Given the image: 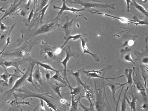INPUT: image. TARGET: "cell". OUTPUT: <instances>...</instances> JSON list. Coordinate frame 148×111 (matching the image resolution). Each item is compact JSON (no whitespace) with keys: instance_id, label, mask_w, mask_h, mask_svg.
I'll use <instances>...</instances> for the list:
<instances>
[{"instance_id":"obj_45","label":"cell","mask_w":148,"mask_h":111,"mask_svg":"<svg viewBox=\"0 0 148 111\" xmlns=\"http://www.w3.org/2000/svg\"><path fill=\"white\" fill-rule=\"evenodd\" d=\"M32 0H28L27 3L26 5H25V7L27 10H28L29 9V6Z\"/></svg>"},{"instance_id":"obj_40","label":"cell","mask_w":148,"mask_h":111,"mask_svg":"<svg viewBox=\"0 0 148 111\" xmlns=\"http://www.w3.org/2000/svg\"><path fill=\"white\" fill-rule=\"evenodd\" d=\"M127 4V11L129 12L130 11V3H131L132 5V3L131 0H125Z\"/></svg>"},{"instance_id":"obj_31","label":"cell","mask_w":148,"mask_h":111,"mask_svg":"<svg viewBox=\"0 0 148 111\" xmlns=\"http://www.w3.org/2000/svg\"><path fill=\"white\" fill-rule=\"evenodd\" d=\"M132 5L135 6L140 12L144 14L147 17H148V12L143 6L137 3L135 0H132Z\"/></svg>"},{"instance_id":"obj_13","label":"cell","mask_w":148,"mask_h":111,"mask_svg":"<svg viewBox=\"0 0 148 111\" xmlns=\"http://www.w3.org/2000/svg\"><path fill=\"white\" fill-rule=\"evenodd\" d=\"M56 25L54 21H51L41 25L34 33L36 36L47 33L52 30Z\"/></svg>"},{"instance_id":"obj_23","label":"cell","mask_w":148,"mask_h":111,"mask_svg":"<svg viewBox=\"0 0 148 111\" xmlns=\"http://www.w3.org/2000/svg\"><path fill=\"white\" fill-rule=\"evenodd\" d=\"M137 99V97L134 95L132 92L131 93V97L130 98V100L127 97L126 100L130 108L131 111L132 110L134 111H136Z\"/></svg>"},{"instance_id":"obj_20","label":"cell","mask_w":148,"mask_h":111,"mask_svg":"<svg viewBox=\"0 0 148 111\" xmlns=\"http://www.w3.org/2000/svg\"><path fill=\"white\" fill-rule=\"evenodd\" d=\"M36 64V68L34 72L33 73V79L36 84H38V83L41 85L43 81L42 77V74L40 70L39 66L38 64Z\"/></svg>"},{"instance_id":"obj_10","label":"cell","mask_w":148,"mask_h":111,"mask_svg":"<svg viewBox=\"0 0 148 111\" xmlns=\"http://www.w3.org/2000/svg\"><path fill=\"white\" fill-rule=\"evenodd\" d=\"M133 81L134 82V84L137 89L138 92L144 97H146V90L147 88L144 83H142L138 79V75L135 74V67L133 65Z\"/></svg>"},{"instance_id":"obj_4","label":"cell","mask_w":148,"mask_h":111,"mask_svg":"<svg viewBox=\"0 0 148 111\" xmlns=\"http://www.w3.org/2000/svg\"><path fill=\"white\" fill-rule=\"evenodd\" d=\"M69 3L80 5L87 10L92 8H110L114 10L115 3L102 4L98 2H100L97 0H68Z\"/></svg>"},{"instance_id":"obj_35","label":"cell","mask_w":148,"mask_h":111,"mask_svg":"<svg viewBox=\"0 0 148 111\" xmlns=\"http://www.w3.org/2000/svg\"><path fill=\"white\" fill-rule=\"evenodd\" d=\"M80 98L79 101L78 106H80L84 111H94L95 110L94 108L95 103H93L92 104H90L89 107H87L83 105L81 102Z\"/></svg>"},{"instance_id":"obj_48","label":"cell","mask_w":148,"mask_h":111,"mask_svg":"<svg viewBox=\"0 0 148 111\" xmlns=\"http://www.w3.org/2000/svg\"><path fill=\"white\" fill-rule=\"evenodd\" d=\"M6 35V34L5 33L1 34L0 36V39L1 40H4L5 38Z\"/></svg>"},{"instance_id":"obj_19","label":"cell","mask_w":148,"mask_h":111,"mask_svg":"<svg viewBox=\"0 0 148 111\" xmlns=\"http://www.w3.org/2000/svg\"><path fill=\"white\" fill-rule=\"evenodd\" d=\"M80 70L79 69L75 71L69 70H67L66 71L70 73L76 80L78 83L82 86L84 89H89L90 88V86L86 84V82L84 83L80 78Z\"/></svg>"},{"instance_id":"obj_41","label":"cell","mask_w":148,"mask_h":111,"mask_svg":"<svg viewBox=\"0 0 148 111\" xmlns=\"http://www.w3.org/2000/svg\"><path fill=\"white\" fill-rule=\"evenodd\" d=\"M43 101L42 99H40V110L41 111H45V108L44 104Z\"/></svg>"},{"instance_id":"obj_50","label":"cell","mask_w":148,"mask_h":111,"mask_svg":"<svg viewBox=\"0 0 148 111\" xmlns=\"http://www.w3.org/2000/svg\"><path fill=\"white\" fill-rule=\"evenodd\" d=\"M142 1L143 3H145L147 2L148 0H142Z\"/></svg>"},{"instance_id":"obj_29","label":"cell","mask_w":148,"mask_h":111,"mask_svg":"<svg viewBox=\"0 0 148 111\" xmlns=\"http://www.w3.org/2000/svg\"><path fill=\"white\" fill-rule=\"evenodd\" d=\"M129 88V86H127L124 91L123 96L121 101V111H125L126 110L127 107L126 100V98L127 97V93Z\"/></svg>"},{"instance_id":"obj_11","label":"cell","mask_w":148,"mask_h":111,"mask_svg":"<svg viewBox=\"0 0 148 111\" xmlns=\"http://www.w3.org/2000/svg\"><path fill=\"white\" fill-rule=\"evenodd\" d=\"M85 68H84L81 69L80 72H81L82 74H83L86 76H87L88 79L92 78H100L104 79L107 80L109 79H111L112 80H114V79L123 77H125V75H121L119 76L115 77H105L103 76H101L97 73L94 72L93 70H92L86 71L84 70Z\"/></svg>"},{"instance_id":"obj_16","label":"cell","mask_w":148,"mask_h":111,"mask_svg":"<svg viewBox=\"0 0 148 111\" xmlns=\"http://www.w3.org/2000/svg\"><path fill=\"white\" fill-rule=\"evenodd\" d=\"M25 0H14L13 3L11 4L9 8L5 10L3 16L0 19V22L4 18L14 12L18 7L21 4L22 2Z\"/></svg>"},{"instance_id":"obj_9","label":"cell","mask_w":148,"mask_h":111,"mask_svg":"<svg viewBox=\"0 0 148 111\" xmlns=\"http://www.w3.org/2000/svg\"><path fill=\"white\" fill-rule=\"evenodd\" d=\"M62 5L61 7H58L55 5H53V8L55 9H59L60 11L58 13V15L56 17V18L57 19L62 14L63 12L65 11H68L72 12L73 13L78 12L85 19L86 18L84 17L80 13L82 11L88 12L86 9L84 8L82 9H77L74 8L69 7H68L66 4V0H62Z\"/></svg>"},{"instance_id":"obj_2","label":"cell","mask_w":148,"mask_h":111,"mask_svg":"<svg viewBox=\"0 0 148 111\" xmlns=\"http://www.w3.org/2000/svg\"><path fill=\"white\" fill-rule=\"evenodd\" d=\"M93 79L95 88L94 92L96 97L94 101L96 109L98 111H104L107 106L110 107V104L108 103H109L106 92L105 87L106 85L103 81L104 79L102 81L100 86H99L97 88V81L95 79Z\"/></svg>"},{"instance_id":"obj_15","label":"cell","mask_w":148,"mask_h":111,"mask_svg":"<svg viewBox=\"0 0 148 111\" xmlns=\"http://www.w3.org/2000/svg\"><path fill=\"white\" fill-rule=\"evenodd\" d=\"M80 39L81 40V46L83 52L80 58L84 54L87 53L91 56L96 62H99L100 61V59L99 56L97 54L93 53L91 52L86 45L87 39L86 38H83L82 37H81Z\"/></svg>"},{"instance_id":"obj_37","label":"cell","mask_w":148,"mask_h":111,"mask_svg":"<svg viewBox=\"0 0 148 111\" xmlns=\"http://www.w3.org/2000/svg\"><path fill=\"white\" fill-rule=\"evenodd\" d=\"M51 2H51V3H50L49 4H47L45 6L43 7L42 9H41L40 12H41V20H42V18H43V16L44 15L45 12L47 8H48L49 6L51 3Z\"/></svg>"},{"instance_id":"obj_54","label":"cell","mask_w":148,"mask_h":111,"mask_svg":"<svg viewBox=\"0 0 148 111\" xmlns=\"http://www.w3.org/2000/svg\"></svg>"},{"instance_id":"obj_25","label":"cell","mask_w":148,"mask_h":111,"mask_svg":"<svg viewBox=\"0 0 148 111\" xmlns=\"http://www.w3.org/2000/svg\"><path fill=\"white\" fill-rule=\"evenodd\" d=\"M51 87L53 91L57 94L58 96L61 99L64 98L62 96L61 93L60 88H64L67 86L65 84H60L56 83L54 84H51Z\"/></svg>"},{"instance_id":"obj_51","label":"cell","mask_w":148,"mask_h":111,"mask_svg":"<svg viewBox=\"0 0 148 111\" xmlns=\"http://www.w3.org/2000/svg\"><path fill=\"white\" fill-rule=\"evenodd\" d=\"M3 7H2L0 8V11H2L3 12H5V10H3Z\"/></svg>"},{"instance_id":"obj_46","label":"cell","mask_w":148,"mask_h":111,"mask_svg":"<svg viewBox=\"0 0 148 111\" xmlns=\"http://www.w3.org/2000/svg\"><path fill=\"white\" fill-rule=\"evenodd\" d=\"M45 76L47 80L49 81L51 77L50 74L49 73H47L46 74Z\"/></svg>"},{"instance_id":"obj_47","label":"cell","mask_w":148,"mask_h":111,"mask_svg":"<svg viewBox=\"0 0 148 111\" xmlns=\"http://www.w3.org/2000/svg\"><path fill=\"white\" fill-rule=\"evenodd\" d=\"M33 9H32V11H31L30 13L29 14V17L28 18V21L29 22L31 20L32 17L33 16Z\"/></svg>"},{"instance_id":"obj_22","label":"cell","mask_w":148,"mask_h":111,"mask_svg":"<svg viewBox=\"0 0 148 111\" xmlns=\"http://www.w3.org/2000/svg\"><path fill=\"white\" fill-rule=\"evenodd\" d=\"M133 72V69H132L126 68L124 70V73L125 76L127 79V82L124 83L125 85L127 84H129L132 88V86L133 84V79L132 74Z\"/></svg>"},{"instance_id":"obj_26","label":"cell","mask_w":148,"mask_h":111,"mask_svg":"<svg viewBox=\"0 0 148 111\" xmlns=\"http://www.w3.org/2000/svg\"><path fill=\"white\" fill-rule=\"evenodd\" d=\"M85 95L84 96H82L81 93H80V97L81 99L82 98H85L87 99L89 101L90 104H92V103L91 100V99H92L95 101V99L94 98V91L92 88L90 89L87 90L85 89Z\"/></svg>"},{"instance_id":"obj_12","label":"cell","mask_w":148,"mask_h":111,"mask_svg":"<svg viewBox=\"0 0 148 111\" xmlns=\"http://www.w3.org/2000/svg\"><path fill=\"white\" fill-rule=\"evenodd\" d=\"M80 15H76L71 21H69L67 16V19L66 22L61 25H60L57 24V25L60 27L61 31H63L65 33V36L64 39L66 38L70 35L72 29L73 22L75 19L77 17L80 16Z\"/></svg>"},{"instance_id":"obj_52","label":"cell","mask_w":148,"mask_h":111,"mask_svg":"<svg viewBox=\"0 0 148 111\" xmlns=\"http://www.w3.org/2000/svg\"><path fill=\"white\" fill-rule=\"evenodd\" d=\"M3 91V89L1 88H0V93H2Z\"/></svg>"},{"instance_id":"obj_3","label":"cell","mask_w":148,"mask_h":111,"mask_svg":"<svg viewBox=\"0 0 148 111\" xmlns=\"http://www.w3.org/2000/svg\"><path fill=\"white\" fill-rule=\"evenodd\" d=\"M30 65L28 67L25 72L15 81L13 86L0 97V109L3 107L15 91L23 85L26 82V79L29 74Z\"/></svg>"},{"instance_id":"obj_33","label":"cell","mask_w":148,"mask_h":111,"mask_svg":"<svg viewBox=\"0 0 148 111\" xmlns=\"http://www.w3.org/2000/svg\"><path fill=\"white\" fill-rule=\"evenodd\" d=\"M4 73L1 74L0 75V79L3 80L5 83L8 85V82L9 79L12 75L14 73L11 74L9 73L6 69H4Z\"/></svg>"},{"instance_id":"obj_49","label":"cell","mask_w":148,"mask_h":111,"mask_svg":"<svg viewBox=\"0 0 148 111\" xmlns=\"http://www.w3.org/2000/svg\"><path fill=\"white\" fill-rule=\"evenodd\" d=\"M61 102L62 103H64L65 102V99H62V100H61Z\"/></svg>"},{"instance_id":"obj_38","label":"cell","mask_w":148,"mask_h":111,"mask_svg":"<svg viewBox=\"0 0 148 111\" xmlns=\"http://www.w3.org/2000/svg\"><path fill=\"white\" fill-rule=\"evenodd\" d=\"M9 29V27L6 26L1 21L0 22V29L2 32L5 30H8Z\"/></svg>"},{"instance_id":"obj_14","label":"cell","mask_w":148,"mask_h":111,"mask_svg":"<svg viewBox=\"0 0 148 111\" xmlns=\"http://www.w3.org/2000/svg\"><path fill=\"white\" fill-rule=\"evenodd\" d=\"M108 82L106 84V85L108 86L110 88L112 93V98L114 103L116 105L117 102L116 100L115 95L117 90L125 86L124 83H120L114 82V80L110 81L109 79L107 80Z\"/></svg>"},{"instance_id":"obj_5","label":"cell","mask_w":148,"mask_h":111,"mask_svg":"<svg viewBox=\"0 0 148 111\" xmlns=\"http://www.w3.org/2000/svg\"><path fill=\"white\" fill-rule=\"evenodd\" d=\"M63 50L66 53V56L64 60L61 62H59L62 64L64 67L63 76L64 80L66 82L69 86V88L71 90L72 87L68 81L66 75V67L67 65L70 58L71 57L75 58H77L79 57V54L76 52L71 50L70 45H67L63 48Z\"/></svg>"},{"instance_id":"obj_36","label":"cell","mask_w":148,"mask_h":111,"mask_svg":"<svg viewBox=\"0 0 148 111\" xmlns=\"http://www.w3.org/2000/svg\"><path fill=\"white\" fill-rule=\"evenodd\" d=\"M132 18L134 20V21L138 25H148V19L147 17L144 20H140L138 19L137 17L136 16H134Z\"/></svg>"},{"instance_id":"obj_7","label":"cell","mask_w":148,"mask_h":111,"mask_svg":"<svg viewBox=\"0 0 148 111\" xmlns=\"http://www.w3.org/2000/svg\"><path fill=\"white\" fill-rule=\"evenodd\" d=\"M40 47V55L45 53L47 57L59 62L62 59L61 58L55 54L54 51H53L54 47H51L48 45L47 43H45L43 41L42 42Z\"/></svg>"},{"instance_id":"obj_43","label":"cell","mask_w":148,"mask_h":111,"mask_svg":"<svg viewBox=\"0 0 148 111\" xmlns=\"http://www.w3.org/2000/svg\"><path fill=\"white\" fill-rule=\"evenodd\" d=\"M124 86H123L122 87V89H121V92L120 93V94L119 95V99H118V101H117V104H116V110H117V108L118 107V105H119V101L120 100V97H121V94L122 93V91L123 89V87H124Z\"/></svg>"},{"instance_id":"obj_18","label":"cell","mask_w":148,"mask_h":111,"mask_svg":"<svg viewBox=\"0 0 148 111\" xmlns=\"http://www.w3.org/2000/svg\"><path fill=\"white\" fill-rule=\"evenodd\" d=\"M90 12L93 14H98L104 16L109 17L112 18H116L122 22L125 23H131L135 25L136 26L138 25L137 23L135 22L134 20H133L130 19L126 18L123 17H120L117 16H114L112 15L106 13L99 12L96 10H95V11H90Z\"/></svg>"},{"instance_id":"obj_1","label":"cell","mask_w":148,"mask_h":111,"mask_svg":"<svg viewBox=\"0 0 148 111\" xmlns=\"http://www.w3.org/2000/svg\"><path fill=\"white\" fill-rule=\"evenodd\" d=\"M16 91L18 92L17 93H14L13 94L15 99H17L18 98L25 99L29 97H36L42 99L45 102L47 106L50 109L55 111L58 110L56 106L50 99L53 97L49 95V93L39 94L33 92L23 86L20 87Z\"/></svg>"},{"instance_id":"obj_53","label":"cell","mask_w":148,"mask_h":111,"mask_svg":"<svg viewBox=\"0 0 148 111\" xmlns=\"http://www.w3.org/2000/svg\"><path fill=\"white\" fill-rule=\"evenodd\" d=\"M1 1H7V0H1Z\"/></svg>"},{"instance_id":"obj_42","label":"cell","mask_w":148,"mask_h":111,"mask_svg":"<svg viewBox=\"0 0 148 111\" xmlns=\"http://www.w3.org/2000/svg\"><path fill=\"white\" fill-rule=\"evenodd\" d=\"M148 102L145 103L143 104L141 106H140V108L143 109H145L148 108Z\"/></svg>"},{"instance_id":"obj_27","label":"cell","mask_w":148,"mask_h":111,"mask_svg":"<svg viewBox=\"0 0 148 111\" xmlns=\"http://www.w3.org/2000/svg\"><path fill=\"white\" fill-rule=\"evenodd\" d=\"M34 62L36 64H38L39 66H41L44 68L46 70H50L55 72H57L60 73L62 70H59L55 69L53 68L50 64L45 63L43 62H41L39 61Z\"/></svg>"},{"instance_id":"obj_28","label":"cell","mask_w":148,"mask_h":111,"mask_svg":"<svg viewBox=\"0 0 148 111\" xmlns=\"http://www.w3.org/2000/svg\"><path fill=\"white\" fill-rule=\"evenodd\" d=\"M77 34L73 35H69L66 38H64V40H66V41L61 47V48H62L70 40H72L74 41L77 40L79 39H80L81 37L83 35L88 34Z\"/></svg>"},{"instance_id":"obj_39","label":"cell","mask_w":148,"mask_h":111,"mask_svg":"<svg viewBox=\"0 0 148 111\" xmlns=\"http://www.w3.org/2000/svg\"><path fill=\"white\" fill-rule=\"evenodd\" d=\"M49 1V0H41L40 6V10L47 4Z\"/></svg>"},{"instance_id":"obj_32","label":"cell","mask_w":148,"mask_h":111,"mask_svg":"<svg viewBox=\"0 0 148 111\" xmlns=\"http://www.w3.org/2000/svg\"><path fill=\"white\" fill-rule=\"evenodd\" d=\"M51 78L57 81L58 82H61L66 85L69 87V86L66 82L64 80V78L62 77L60 74V73L55 72V73L51 77Z\"/></svg>"},{"instance_id":"obj_44","label":"cell","mask_w":148,"mask_h":111,"mask_svg":"<svg viewBox=\"0 0 148 111\" xmlns=\"http://www.w3.org/2000/svg\"><path fill=\"white\" fill-rule=\"evenodd\" d=\"M62 52V48H58L54 51L55 54L57 55L61 53Z\"/></svg>"},{"instance_id":"obj_30","label":"cell","mask_w":148,"mask_h":111,"mask_svg":"<svg viewBox=\"0 0 148 111\" xmlns=\"http://www.w3.org/2000/svg\"><path fill=\"white\" fill-rule=\"evenodd\" d=\"M71 102L70 110V111H77V110L79 101L80 98V95L78 98L75 100L74 99V96L73 95H71Z\"/></svg>"},{"instance_id":"obj_24","label":"cell","mask_w":148,"mask_h":111,"mask_svg":"<svg viewBox=\"0 0 148 111\" xmlns=\"http://www.w3.org/2000/svg\"><path fill=\"white\" fill-rule=\"evenodd\" d=\"M127 35L128 37L126 38L123 43L121 46V47L133 46L135 40L138 38L136 35L132 36L128 34Z\"/></svg>"},{"instance_id":"obj_8","label":"cell","mask_w":148,"mask_h":111,"mask_svg":"<svg viewBox=\"0 0 148 111\" xmlns=\"http://www.w3.org/2000/svg\"><path fill=\"white\" fill-rule=\"evenodd\" d=\"M148 37L145 39L146 44L145 49H142L141 52H140L137 50L135 51L134 53V55L136 56L135 58L136 61H138L140 65H147L148 64V46L147 45Z\"/></svg>"},{"instance_id":"obj_34","label":"cell","mask_w":148,"mask_h":111,"mask_svg":"<svg viewBox=\"0 0 148 111\" xmlns=\"http://www.w3.org/2000/svg\"><path fill=\"white\" fill-rule=\"evenodd\" d=\"M83 87L81 85H79L73 88L71 87V90L70 94L73 95L74 96L81 93V92L82 89Z\"/></svg>"},{"instance_id":"obj_17","label":"cell","mask_w":148,"mask_h":111,"mask_svg":"<svg viewBox=\"0 0 148 111\" xmlns=\"http://www.w3.org/2000/svg\"><path fill=\"white\" fill-rule=\"evenodd\" d=\"M132 49L127 47H125V49H121L120 51V57L123 61L130 62L135 65V63L133 60L131 55Z\"/></svg>"},{"instance_id":"obj_21","label":"cell","mask_w":148,"mask_h":111,"mask_svg":"<svg viewBox=\"0 0 148 111\" xmlns=\"http://www.w3.org/2000/svg\"><path fill=\"white\" fill-rule=\"evenodd\" d=\"M29 62L30 63L31 67L29 74L26 79V82L31 83L35 88L40 91V90L37 88L35 85L33 77V70L36 63L32 60H31Z\"/></svg>"},{"instance_id":"obj_6","label":"cell","mask_w":148,"mask_h":111,"mask_svg":"<svg viewBox=\"0 0 148 111\" xmlns=\"http://www.w3.org/2000/svg\"><path fill=\"white\" fill-rule=\"evenodd\" d=\"M24 60L19 58H15L12 60H7L0 58V66L4 69L8 68L14 67L22 74L24 73L19 69V66L25 61Z\"/></svg>"}]
</instances>
